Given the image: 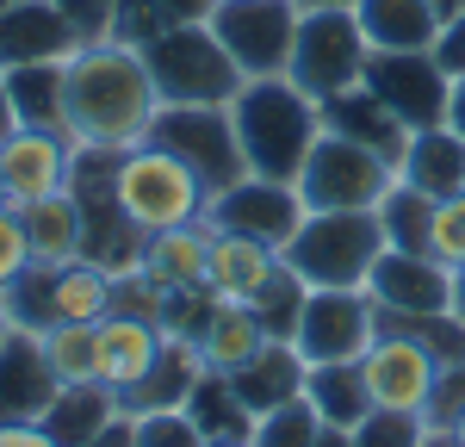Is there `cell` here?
Instances as JSON below:
<instances>
[{"mask_svg":"<svg viewBox=\"0 0 465 447\" xmlns=\"http://www.w3.org/2000/svg\"><path fill=\"white\" fill-rule=\"evenodd\" d=\"M63 112H69L74 149H137L162 112V94L149 81L143 44L124 37H87L63 63Z\"/></svg>","mask_w":465,"mask_h":447,"instance_id":"obj_1","label":"cell"},{"mask_svg":"<svg viewBox=\"0 0 465 447\" xmlns=\"http://www.w3.org/2000/svg\"><path fill=\"white\" fill-rule=\"evenodd\" d=\"M230 124H236L249 174L298 181L311 144L322 137V106L311 94H298L286 74H267V81H242V94L230 100Z\"/></svg>","mask_w":465,"mask_h":447,"instance_id":"obj_2","label":"cell"},{"mask_svg":"<svg viewBox=\"0 0 465 447\" xmlns=\"http://www.w3.org/2000/svg\"><path fill=\"white\" fill-rule=\"evenodd\" d=\"M112 199H118V212H124V224L137 236H155V230L199 224L212 193H205V181L180 162L174 149L137 144V149L112 155Z\"/></svg>","mask_w":465,"mask_h":447,"instance_id":"obj_3","label":"cell"},{"mask_svg":"<svg viewBox=\"0 0 465 447\" xmlns=\"http://www.w3.org/2000/svg\"><path fill=\"white\" fill-rule=\"evenodd\" d=\"M143 63H149V81H155L162 106H230L242 94V69L230 63V50L217 44V32L205 19L149 37Z\"/></svg>","mask_w":465,"mask_h":447,"instance_id":"obj_4","label":"cell"},{"mask_svg":"<svg viewBox=\"0 0 465 447\" xmlns=\"http://www.w3.org/2000/svg\"><path fill=\"white\" fill-rule=\"evenodd\" d=\"M366 56H372V44L360 32L354 6H304L298 13V37H292L286 81L298 94H311L317 106H329V100L360 87Z\"/></svg>","mask_w":465,"mask_h":447,"instance_id":"obj_5","label":"cell"},{"mask_svg":"<svg viewBox=\"0 0 465 447\" xmlns=\"http://www.w3.org/2000/svg\"><path fill=\"white\" fill-rule=\"evenodd\" d=\"M385 255L379 212H304L280 261L304 286H366L372 261Z\"/></svg>","mask_w":465,"mask_h":447,"instance_id":"obj_6","label":"cell"},{"mask_svg":"<svg viewBox=\"0 0 465 447\" xmlns=\"http://www.w3.org/2000/svg\"><path fill=\"white\" fill-rule=\"evenodd\" d=\"M391 181H397V168L379 149H366L322 124V137L311 144V155H304V168H298L292 186H298L304 212H379V199L391 193Z\"/></svg>","mask_w":465,"mask_h":447,"instance_id":"obj_7","label":"cell"},{"mask_svg":"<svg viewBox=\"0 0 465 447\" xmlns=\"http://www.w3.org/2000/svg\"><path fill=\"white\" fill-rule=\"evenodd\" d=\"M298 13H304L298 0H217L205 13V25L230 50L242 81H267V74H286V63H292Z\"/></svg>","mask_w":465,"mask_h":447,"instance_id":"obj_8","label":"cell"},{"mask_svg":"<svg viewBox=\"0 0 465 447\" xmlns=\"http://www.w3.org/2000/svg\"><path fill=\"white\" fill-rule=\"evenodd\" d=\"M379 342V311L366 286H304V304L292 317V348L322 367V361H360Z\"/></svg>","mask_w":465,"mask_h":447,"instance_id":"obj_9","label":"cell"},{"mask_svg":"<svg viewBox=\"0 0 465 447\" xmlns=\"http://www.w3.org/2000/svg\"><path fill=\"white\" fill-rule=\"evenodd\" d=\"M149 144L174 149L180 162L205 181V193H223L230 181L249 174L236 124H230V106H162L155 124H149Z\"/></svg>","mask_w":465,"mask_h":447,"instance_id":"obj_10","label":"cell"},{"mask_svg":"<svg viewBox=\"0 0 465 447\" xmlns=\"http://www.w3.org/2000/svg\"><path fill=\"white\" fill-rule=\"evenodd\" d=\"M360 87L391 112V118H403L410 131H429V124L447 118V87H453V74L434 63V50H372Z\"/></svg>","mask_w":465,"mask_h":447,"instance_id":"obj_11","label":"cell"},{"mask_svg":"<svg viewBox=\"0 0 465 447\" xmlns=\"http://www.w3.org/2000/svg\"><path fill=\"white\" fill-rule=\"evenodd\" d=\"M304 224V199L292 181H267V174H242L223 193L205 199V230H236V236H254L267 249H286Z\"/></svg>","mask_w":465,"mask_h":447,"instance_id":"obj_12","label":"cell"},{"mask_svg":"<svg viewBox=\"0 0 465 447\" xmlns=\"http://www.w3.org/2000/svg\"><path fill=\"white\" fill-rule=\"evenodd\" d=\"M360 372H366V392H372V410H429L434 379H440V354L422 348L416 335L379 330V342L360 354Z\"/></svg>","mask_w":465,"mask_h":447,"instance_id":"obj_13","label":"cell"},{"mask_svg":"<svg viewBox=\"0 0 465 447\" xmlns=\"http://www.w3.org/2000/svg\"><path fill=\"white\" fill-rule=\"evenodd\" d=\"M74 174V144L56 131H13L0 144V181H6V205H37L50 193H63Z\"/></svg>","mask_w":465,"mask_h":447,"instance_id":"obj_14","label":"cell"},{"mask_svg":"<svg viewBox=\"0 0 465 447\" xmlns=\"http://www.w3.org/2000/svg\"><path fill=\"white\" fill-rule=\"evenodd\" d=\"M87 37L74 32V19L56 0H13L0 6V69L19 63H69Z\"/></svg>","mask_w":465,"mask_h":447,"instance_id":"obj_15","label":"cell"},{"mask_svg":"<svg viewBox=\"0 0 465 447\" xmlns=\"http://www.w3.org/2000/svg\"><path fill=\"white\" fill-rule=\"evenodd\" d=\"M366 298L379 311H453V267H440L434 255L385 249L366 273Z\"/></svg>","mask_w":465,"mask_h":447,"instance_id":"obj_16","label":"cell"},{"mask_svg":"<svg viewBox=\"0 0 465 447\" xmlns=\"http://www.w3.org/2000/svg\"><path fill=\"white\" fill-rule=\"evenodd\" d=\"M100 385H112L118 392V404L143 385V372L155 367V354H162V323H149V317H137V311H106L100 323Z\"/></svg>","mask_w":465,"mask_h":447,"instance_id":"obj_17","label":"cell"},{"mask_svg":"<svg viewBox=\"0 0 465 447\" xmlns=\"http://www.w3.org/2000/svg\"><path fill=\"white\" fill-rule=\"evenodd\" d=\"M280 273V249L236 236V230H212V255H205V293L217 304H249L267 280Z\"/></svg>","mask_w":465,"mask_h":447,"instance_id":"obj_18","label":"cell"},{"mask_svg":"<svg viewBox=\"0 0 465 447\" xmlns=\"http://www.w3.org/2000/svg\"><path fill=\"white\" fill-rule=\"evenodd\" d=\"M56 398V379L44 367V348L32 330H13L0 342V422H37Z\"/></svg>","mask_w":465,"mask_h":447,"instance_id":"obj_19","label":"cell"},{"mask_svg":"<svg viewBox=\"0 0 465 447\" xmlns=\"http://www.w3.org/2000/svg\"><path fill=\"white\" fill-rule=\"evenodd\" d=\"M205 255H212V230H205V218H199V224H180V230L143 236L137 273L155 280L162 293H205Z\"/></svg>","mask_w":465,"mask_h":447,"instance_id":"obj_20","label":"cell"},{"mask_svg":"<svg viewBox=\"0 0 465 447\" xmlns=\"http://www.w3.org/2000/svg\"><path fill=\"white\" fill-rule=\"evenodd\" d=\"M304 372H311V361L292 348V335H267V348H261L242 372H230L223 385L236 392V404L249 410V416H261V410L298 398V392H304Z\"/></svg>","mask_w":465,"mask_h":447,"instance_id":"obj_21","label":"cell"},{"mask_svg":"<svg viewBox=\"0 0 465 447\" xmlns=\"http://www.w3.org/2000/svg\"><path fill=\"white\" fill-rule=\"evenodd\" d=\"M25 212V236H32V267H69V261H87V212L74 199V186L37 199V205H19Z\"/></svg>","mask_w":465,"mask_h":447,"instance_id":"obj_22","label":"cell"},{"mask_svg":"<svg viewBox=\"0 0 465 447\" xmlns=\"http://www.w3.org/2000/svg\"><path fill=\"white\" fill-rule=\"evenodd\" d=\"M267 323L254 317L249 304H217L212 298V311H205V323H199V354H205V372H217V379H230V372H242L267 348Z\"/></svg>","mask_w":465,"mask_h":447,"instance_id":"obj_23","label":"cell"},{"mask_svg":"<svg viewBox=\"0 0 465 447\" xmlns=\"http://www.w3.org/2000/svg\"><path fill=\"white\" fill-rule=\"evenodd\" d=\"M118 410H124V404H118V392L100 385V379H87V385H56V398L44 404L37 429H44L56 447H87Z\"/></svg>","mask_w":465,"mask_h":447,"instance_id":"obj_24","label":"cell"},{"mask_svg":"<svg viewBox=\"0 0 465 447\" xmlns=\"http://www.w3.org/2000/svg\"><path fill=\"white\" fill-rule=\"evenodd\" d=\"M397 181L422 186L429 199H453V193H465V137H460V131H447V124L410 131V149H403Z\"/></svg>","mask_w":465,"mask_h":447,"instance_id":"obj_25","label":"cell"},{"mask_svg":"<svg viewBox=\"0 0 465 447\" xmlns=\"http://www.w3.org/2000/svg\"><path fill=\"white\" fill-rule=\"evenodd\" d=\"M354 19L372 50H434L440 37L434 0H354Z\"/></svg>","mask_w":465,"mask_h":447,"instance_id":"obj_26","label":"cell"},{"mask_svg":"<svg viewBox=\"0 0 465 447\" xmlns=\"http://www.w3.org/2000/svg\"><path fill=\"white\" fill-rule=\"evenodd\" d=\"M199 379H205L199 342H193V335H162V354H155V367L143 372V385L124 398V410H174L199 392Z\"/></svg>","mask_w":465,"mask_h":447,"instance_id":"obj_27","label":"cell"},{"mask_svg":"<svg viewBox=\"0 0 465 447\" xmlns=\"http://www.w3.org/2000/svg\"><path fill=\"white\" fill-rule=\"evenodd\" d=\"M322 124L329 131H341V137H354V144L379 149L391 168H403V149H410V124L403 118H391V112L379 106L366 87H354V94H341V100H329L322 106Z\"/></svg>","mask_w":465,"mask_h":447,"instance_id":"obj_28","label":"cell"},{"mask_svg":"<svg viewBox=\"0 0 465 447\" xmlns=\"http://www.w3.org/2000/svg\"><path fill=\"white\" fill-rule=\"evenodd\" d=\"M304 398L317 404V416L329 429H348V435L372 416V392H366L360 361H322V367H311L304 372Z\"/></svg>","mask_w":465,"mask_h":447,"instance_id":"obj_29","label":"cell"},{"mask_svg":"<svg viewBox=\"0 0 465 447\" xmlns=\"http://www.w3.org/2000/svg\"><path fill=\"white\" fill-rule=\"evenodd\" d=\"M112 280L100 261H69V267H50V323H100L112 311Z\"/></svg>","mask_w":465,"mask_h":447,"instance_id":"obj_30","label":"cell"},{"mask_svg":"<svg viewBox=\"0 0 465 447\" xmlns=\"http://www.w3.org/2000/svg\"><path fill=\"white\" fill-rule=\"evenodd\" d=\"M6 87H13V112L25 131H56L69 137V112H63V63H19L6 69ZM74 144V137H69Z\"/></svg>","mask_w":465,"mask_h":447,"instance_id":"obj_31","label":"cell"},{"mask_svg":"<svg viewBox=\"0 0 465 447\" xmlns=\"http://www.w3.org/2000/svg\"><path fill=\"white\" fill-rule=\"evenodd\" d=\"M434 205L422 186L391 181V193L379 199V230H385V249H410V255H429V230H434Z\"/></svg>","mask_w":465,"mask_h":447,"instance_id":"obj_32","label":"cell"},{"mask_svg":"<svg viewBox=\"0 0 465 447\" xmlns=\"http://www.w3.org/2000/svg\"><path fill=\"white\" fill-rule=\"evenodd\" d=\"M37 348H44V367H50L56 385L100 379V330L94 323H50V330L37 335Z\"/></svg>","mask_w":465,"mask_h":447,"instance_id":"obj_33","label":"cell"},{"mask_svg":"<svg viewBox=\"0 0 465 447\" xmlns=\"http://www.w3.org/2000/svg\"><path fill=\"white\" fill-rule=\"evenodd\" d=\"M205 13H212V0H118L112 37L149 44V37L174 32V25H193V19H205Z\"/></svg>","mask_w":465,"mask_h":447,"instance_id":"obj_34","label":"cell"},{"mask_svg":"<svg viewBox=\"0 0 465 447\" xmlns=\"http://www.w3.org/2000/svg\"><path fill=\"white\" fill-rule=\"evenodd\" d=\"M322 429H329V422L317 416V404L298 392V398H286V404H273V410L254 416L249 447H317Z\"/></svg>","mask_w":465,"mask_h":447,"instance_id":"obj_35","label":"cell"},{"mask_svg":"<svg viewBox=\"0 0 465 447\" xmlns=\"http://www.w3.org/2000/svg\"><path fill=\"white\" fill-rule=\"evenodd\" d=\"M186 410L199 416L205 442H249V429H254V416L236 404V392H230L217 372H205V379H199V392L186 398Z\"/></svg>","mask_w":465,"mask_h":447,"instance_id":"obj_36","label":"cell"},{"mask_svg":"<svg viewBox=\"0 0 465 447\" xmlns=\"http://www.w3.org/2000/svg\"><path fill=\"white\" fill-rule=\"evenodd\" d=\"M131 435L137 447H205V429L186 404L174 410H131Z\"/></svg>","mask_w":465,"mask_h":447,"instance_id":"obj_37","label":"cell"},{"mask_svg":"<svg viewBox=\"0 0 465 447\" xmlns=\"http://www.w3.org/2000/svg\"><path fill=\"white\" fill-rule=\"evenodd\" d=\"M298 304H304V280L292 273L286 261H280V273H273V280H267V286L249 298V311H254V317H261V323H267L273 335H292V317H298Z\"/></svg>","mask_w":465,"mask_h":447,"instance_id":"obj_38","label":"cell"},{"mask_svg":"<svg viewBox=\"0 0 465 447\" xmlns=\"http://www.w3.org/2000/svg\"><path fill=\"white\" fill-rule=\"evenodd\" d=\"M429 442V422L416 410H372L354 429V447H422Z\"/></svg>","mask_w":465,"mask_h":447,"instance_id":"obj_39","label":"cell"},{"mask_svg":"<svg viewBox=\"0 0 465 447\" xmlns=\"http://www.w3.org/2000/svg\"><path fill=\"white\" fill-rule=\"evenodd\" d=\"M429 255L440 261V267H460V261H465V193H453V199H440V205H434Z\"/></svg>","mask_w":465,"mask_h":447,"instance_id":"obj_40","label":"cell"},{"mask_svg":"<svg viewBox=\"0 0 465 447\" xmlns=\"http://www.w3.org/2000/svg\"><path fill=\"white\" fill-rule=\"evenodd\" d=\"M32 267V236H25V212L19 205H0V293Z\"/></svg>","mask_w":465,"mask_h":447,"instance_id":"obj_41","label":"cell"},{"mask_svg":"<svg viewBox=\"0 0 465 447\" xmlns=\"http://www.w3.org/2000/svg\"><path fill=\"white\" fill-rule=\"evenodd\" d=\"M460 410H465V361H447L440 379H434V398H429V410H422V422L440 435V429H453Z\"/></svg>","mask_w":465,"mask_h":447,"instance_id":"obj_42","label":"cell"},{"mask_svg":"<svg viewBox=\"0 0 465 447\" xmlns=\"http://www.w3.org/2000/svg\"><path fill=\"white\" fill-rule=\"evenodd\" d=\"M63 13L74 19L81 37H112V19H118V0H56Z\"/></svg>","mask_w":465,"mask_h":447,"instance_id":"obj_43","label":"cell"},{"mask_svg":"<svg viewBox=\"0 0 465 447\" xmlns=\"http://www.w3.org/2000/svg\"><path fill=\"white\" fill-rule=\"evenodd\" d=\"M434 63H440L447 74H465V13L440 25V37H434Z\"/></svg>","mask_w":465,"mask_h":447,"instance_id":"obj_44","label":"cell"},{"mask_svg":"<svg viewBox=\"0 0 465 447\" xmlns=\"http://www.w3.org/2000/svg\"><path fill=\"white\" fill-rule=\"evenodd\" d=\"M0 447H56L37 422H0Z\"/></svg>","mask_w":465,"mask_h":447,"instance_id":"obj_45","label":"cell"},{"mask_svg":"<svg viewBox=\"0 0 465 447\" xmlns=\"http://www.w3.org/2000/svg\"><path fill=\"white\" fill-rule=\"evenodd\" d=\"M87 447H137V435H131V410H118V416H112V422Z\"/></svg>","mask_w":465,"mask_h":447,"instance_id":"obj_46","label":"cell"},{"mask_svg":"<svg viewBox=\"0 0 465 447\" xmlns=\"http://www.w3.org/2000/svg\"><path fill=\"white\" fill-rule=\"evenodd\" d=\"M440 124L465 137V74H453V87H447V118H440Z\"/></svg>","mask_w":465,"mask_h":447,"instance_id":"obj_47","label":"cell"},{"mask_svg":"<svg viewBox=\"0 0 465 447\" xmlns=\"http://www.w3.org/2000/svg\"><path fill=\"white\" fill-rule=\"evenodd\" d=\"M19 131V112H13V87H6V69H0V144Z\"/></svg>","mask_w":465,"mask_h":447,"instance_id":"obj_48","label":"cell"},{"mask_svg":"<svg viewBox=\"0 0 465 447\" xmlns=\"http://www.w3.org/2000/svg\"><path fill=\"white\" fill-rule=\"evenodd\" d=\"M453 317H465V261L453 267Z\"/></svg>","mask_w":465,"mask_h":447,"instance_id":"obj_49","label":"cell"},{"mask_svg":"<svg viewBox=\"0 0 465 447\" xmlns=\"http://www.w3.org/2000/svg\"><path fill=\"white\" fill-rule=\"evenodd\" d=\"M317 447H354V435H348V429H322Z\"/></svg>","mask_w":465,"mask_h":447,"instance_id":"obj_50","label":"cell"},{"mask_svg":"<svg viewBox=\"0 0 465 447\" xmlns=\"http://www.w3.org/2000/svg\"><path fill=\"white\" fill-rule=\"evenodd\" d=\"M434 13H440V25H447V19H460V13H465V0H434Z\"/></svg>","mask_w":465,"mask_h":447,"instance_id":"obj_51","label":"cell"},{"mask_svg":"<svg viewBox=\"0 0 465 447\" xmlns=\"http://www.w3.org/2000/svg\"><path fill=\"white\" fill-rule=\"evenodd\" d=\"M13 335V311H6V293H0V342Z\"/></svg>","mask_w":465,"mask_h":447,"instance_id":"obj_52","label":"cell"},{"mask_svg":"<svg viewBox=\"0 0 465 447\" xmlns=\"http://www.w3.org/2000/svg\"><path fill=\"white\" fill-rule=\"evenodd\" d=\"M440 435H453V442L465 447V410H460V416H453V429H440Z\"/></svg>","mask_w":465,"mask_h":447,"instance_id":"obj_53","label":"cell"},{"mask_svg":"<svg viewBox=\"0 0 465 447\" xmlns=\"http://www.w3.org/2000/svg\"><path fill=\"white\" fill-rule=\"evenodd\" d=\"M422 447H460V442H453V435H434V429H429V442H422Z\"/></svg>","mask_w":465,"mask_h":447,"instance_id":"obj_54","label":"cell"},{"mask_svg":"<svg viewBox=\"0 0 465 447\" xmlns=\"http://www.w3.org/2000/svg\"><path fill=\"white\" fill-rule=\"evenodd\" d=\"M298 6H354V0H298Z\"/></svg>","mask_w":465,"mask_h":447,"instance_id":"obj_55","label":"cell"},{"mask_svg":"<svg viewBox=\"0 0 465 447\" xmlns=\"http://www.w3.org/2000/svg\"><path fill=\"white\" fill-rule=\"evenodd\" d=\"M205 447H249V442H205Z\"/></svg>","mask_w":465,"mask_h":447,"instance_id":"obj_56","label":"cell"},{"mask_svg":"<svg viewBox=\"0 0 465 447\" xmlns=\"http://www.w3.org/2000/svg\"><path fill=\"white\" fill-rule=\"evenodd\" d=\"M0 205H6V181H0Z\"/></svg>","mask_w":465,"mask_h":447,"instance_id":"obj_57","label":"cell"},{"mask_svg":"<svg viewBox=\"0 0 465 447\" xmlns=\"http://www.w3.org/2000/svg\"><path fill=\"white\" fill-rule=\"evenodd\" d=\"M0 6H13V0H0Z\"/></svg>","mask_w":465,"mask_h":447,"instance_id":"obj_58","label":"cell"},{"mask_svg":"<svg viewBox=\"0 0 465 447\" xmlns=\"http://www.w3.org/2000/svg\"><path fill=\"white\" fill-rule=\"evenodd\" d=\"M212 6H217V0H212Z\"/></svg>","mask_w":465,"mask_h":447,"instance_id":"obj_59","label":"cell"}]
</instances>
